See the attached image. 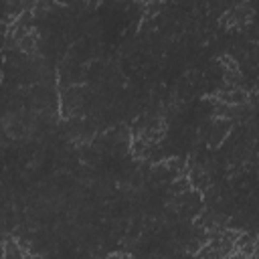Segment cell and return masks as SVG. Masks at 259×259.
Listing matches in <instances>:
<instances>
[{"mask_svg":"<svg viewBox=\"0 0 259 259\" xmlns=\"http://www.w3.org/2000/svg\"><path fill=\"white\" fill-rule=\"evenodd\" d=\"M105 259H130V255H125V253H111Z\"/></svg>","mask_w":259,"mask_h":259,"instance_id":"277c9868","label":"cell"},{"mask_svg":"<svg viewBox=\"0 0 259 259\" xmlns=\"http://www.w3.org/2000/svg\"><path fill=\"white\" fill-rule=\"evenodd\" d=\"M255 249H257V243H255V241H251V243H247V245L239 247L237 251H239V253H243V255L249 259V257H255Z\"/></svg>","mask_w":259,"mask_h":259,"instance_id":"3957f363","label":"cell"},{"mask_svg":"<svg viewBox=\"0 0 259 259\" xmlns=\"http://www.w3.org/2000/svg\"><path fill=\"white\" fill-rule=\"evenodd\" d=\"M217 97H219V101L223 105H245V101H247V93L243 89H239V87L227 89V91H219Z\"/></svg>","mask_w":259,"mask_h":259,"instance_id":"6da1fadb","label":"cell"},{"mask_svg":"<svg viewBox=\"0 0 259 259\" xmlns=\"http://www.w3.org/2000/svg\"><path fill=\"white\" fill-rule=\"evenodd\" d=\"M36 34L32 32V30H28L22 38H18V47L24 51V53H32V51H36Z\"/></svg>","mask_w":259,"mask_h":259,"instance_id":"7a4b0ae2","label":"cell"}]
</instances>
